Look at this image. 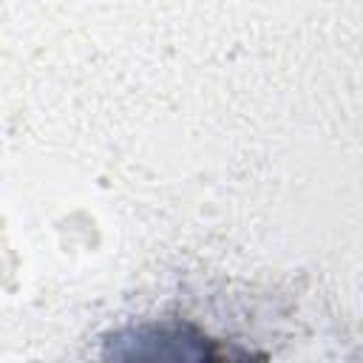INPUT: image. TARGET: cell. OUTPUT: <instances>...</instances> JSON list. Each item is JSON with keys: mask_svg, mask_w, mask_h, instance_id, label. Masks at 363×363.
Listing matches in <instances>:
<instances>
[{"mask_svg": "<svg viewBox=\"0 0 363 363\" xmlns=\"http://www.w3.org/2000/svg\"><path fill=\"white\" fill-rule=\"evenodd\" d=\"M105 357H145V360H221L244 357V352H230L218 340L201 335L187 323L136 326L108 337Z\"/></svg>", "mask_w": 363, "mask_h": 363, "instance_id": "6da1fadb", "label": "cell"}]
</instances>
